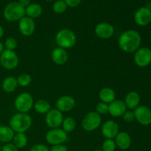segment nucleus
Returning a JSON list of instances; mask_svg holds the SVG:
<instances>
[{
  "mask_svg": "<svg viewBox=\"0 0 151 151\" xmlns=\"http://www.w3.org/2000/svg\"><path fill=\"white\" fill-rule=\"evenodd\" d=\"M142 37L139 32L134 29H128L119 35L118 45L121 50L127 53L135 52L140 47Z\"/></svg>",
  "mask_w": 151,
  "mask_h": 151,
  "instance_id": "1",
  "label": "nucleus"
},
{
  "mask_svg": "<svg viewBox=\"0 0 151 151\" xmlns=\"http://www.w3.org/2000/svg\"><path fill=\"white\" fill-rule=\"evenodd\" d=\"M32 119L27 113H18L15 114L10 119L9 126L15 132L25 133L32 126Z\"/></svg>",
  "mask_w": 151,
  "mask_h": 151,
  "instance_id": "2",
  "label": "nucleus"
},
{
  "mask_svg": "<svg viewBox=\"0 0 151 151\" xmlns=\"http://www.w3.org/2000/svg\"><path fill=\"white\" fill-rule=\"evenodd\" d=\"M77 38L75 32L70 29L63 28L60 29L55 35V42L58 47L68 50L72 49L76 44Z\"/></svg>",
  "mask_w": 151,
  "mask_h": 151,
  "instance_id": "3",
  "label": "nucleus"
},
{
  "mask_svg": "<svg viewBox=\"0 0 151 151\" xmlns=\"http://www.w3.org/2000/svg\"><path fill=\"white\" fill-rule=\"evenodd\" d=\"M3 16L4 19L9 22H19L25 16V8L19 2L13 1L5 6Z\"/></svg>",
  "mask_w": 151,
  "mask_h": 151,
  "instance_id": "4",
  "label": "nucleus"
},
{
  "mask_svg": "<svg viewBox=\"0 0 151 151\" xmlns=\"http://www.w3.org/2000/svg\"><path fill=\"white\" fill-rule=\"evenodd\" d=\"M33 97L28 92L21 93L14 100L15 109L20 113H28L33 107Z\"/></svg>",
  "mask_w": 151,
  "mask_h": 151,
  "instance_id": "5",
  "label": "nucleus"
},
{
  "mask_svg": "<svg viewBox=\"0 0 151 151\" xmlns=\"http://www.w3.org/2000/svg\"><path fill=\"white\" fill-rule=\"evenodd\" d=\"M102 123L101 115L96 111H90L84 116L82 120V128L87 132H91L100 127Z\"/></svg>",
  "mask_w": 151,
  "mask_h": 151,
  "instance_id": "6",
  "label": "nucleus"
},
{
  "mask_svg": "<svg viewBox=\"0 0 151 151\" xmlns=\"http://www.w3.org/2000/svg\"><path fill=\"white\" fill-rule=\"evenodd\" d=\"M19 56L13 50H4L0 55V64L7 70L16 69L19 65Z\"/></svg>",
  "mask_w": 151,
  "mask_h": 151,
  "instance_id": "7",
  "label": "nucleus"
},
{
  "mask_svg": "<svg viewBox=\"0 0 151 151\" xmlns=\"http://www.w3.org/2000/svg\"><path fill=\"white\" fill-rule=\"evenodd\" d=\"M46 141L51 145L63 144L68 139L67 133L62 128H52L47 131L45 136Z\"/></svg>",
  "mask_w": 151,
  "mask_h": 151,
  "instance_id": "8",
  "label": "nucleus"
},
{
  "mask_svg": "<svg viewBox=\"0 0 151 151\" xmlns=\"http://www.w3.org/2000/svg\"><path fill=\"white\" fill-rule=\"evenodd\" d=\"M134 60L139 67H147L151 63V50L148 47H139L134 52Z\"/></svg>",
  "mask_w": 151,
  "mask_h": 151,
  "instance_id": "9",
  "label": "nucleus"
},
{
  "mask_svg": "<svg viewBox=\"0 0 151 151\" xmlns=\"http://www.w3.org/2000/svg\"><path fill=\"white\" fill-rule=\"evenodd\" d=\"M135 119L142 125L147 126L151 124V109L147 106L139 105L134 110Z\"/></svg>",
  "mask_w": 151,
  "mask_h": 151,
  "instance_id": "10",
  "label": "nucleus"
},
{
  "mask_svg": "<svg viewBox=\"0 0 151 151\" xmlns=\"http://www.w3.org/2000/svg\"><path fill=\"white\" fill-rule=\"evenodd\" d=\"M63 120V114L57 109H51L46 114L45 122L50 128H58L62 125Z\"/></svg>",
  "mask_w": 151,
  "mask_h": 151,
  "instance_id": "11",
  "label": "nucleus"
},
{
  "mask_svg": "<svg viewBox=\"0 0 151 151\" xmlns=\"http://www.w3.org/2000/svg\"><path fill=\"white\" fill-rule=\"evenodd\" d=\"M96 36L101 39H108L111 38L114 34V27L108 22H100L94 28Z\"/></svg>",
  "mask_w": 151,
  "mask_h": 151,
  "instance_id": "12",
  "label": "nucleus"
},
{
  "mask_svg": "<svg viewBox=\"0 0 151 151\" xmlns=\"http://www.w3.org/2000/svg\"><path fill=\"white\" fill-rule=\"evenodd\" d=\"M134 22L140 27H145L151 22V10L147 7H142L134 14Z\"/></svg>",
  "mask_w": 151,
  "mask_h": 151,
  "instance_id": "13",
  "label": "nucleus"
},
{
  "mask_svg": "<svg viewBox=\"0 0 151 151\" xmlns=\"http://www.w3.org/2000/svg\"><path fill=\"white\" fill-rule=\"evenodd\" d=\"M19 29L20 33L24 36H31L35 29L34 19L27 16H24L19 22Z\"/></svg>",
  "mask_w": 151,
  "mask_h": 151,
  "instance_id": "14",
  "label": "nucleus"
},
{
  "mask_svg": "<svg viewBox=\"0 0 151 151\" xmlns=\"http://www.w3.org/2000/svg\"><path fill=\"white\" fill-rule=\"evenodd\" d=\"M76 102L74 97L69 95H63L59 97L55 103L56 109L62 113L69 112L75 108Z\"/></svg>",
  "mask_w": 151,
  "mask_h": 151,
  "instance_id": "15",
  "label": "nucleus"
},
{
  "mask_svg": "<svg viewBox=\"0 0 151 151\" xmlns=\"http://www.w3.org/2000/svg\"><path fill=\"white\" fill-rule=\"evenodd\" d=\"M119 132V125L114 120H108L103 124L101 128L102 135L106 139H114Z\"/></svg>",
  "mask_w": 151,
  "mask_h": 151,
  "instance_id": "16",
  "label": "nucleus"
},
{
  "mask_svg": "<svg viewBox=\"0 0 151 151\" xmlns=\"http://www.w3.org/2000/svg\"><path fill=\"white\" fill-rule=\"evenodd\" d=\"M125 103L122 100H114L109 104V114L114 117H120L127 111Z\"/></svg>",
  "mask_w": 151,
  "mask_h": 151,
  "instance_id": "17",
  "label": "nucleus"
},
{
  "mask_svg": "<svg viewBox=\"0 0 151 151\" xmlns=\"http://www.w3.org/2000/svg\"><path fill=\"white\" fill-rule=\"evenodd\" d=\"M51 58L54 63L58 65V66H62L67 62L68 58H69V54H68L66 50L58 47L55 48L52 52Z\"/></svg>",
  "mask_w": 151,
  "mask_h": 151,
  "instance_id": "18",
  "label": "nucleus"
},
{
  "mask_svg": "<svg viewBox=\"0 0 151 151\" xmlns=\"http://www.w3.org/2000/svg\"><path fill=\"white\" fill-rule=\"evenodd\" d=\"M114 142L116 143V147L121 150H127L131 147V138L129 134L125 131L119 132L117 135L115 137Z\"/></svg>",
  "mask_w": 151,
  "mask_h": 151,
  "instance_id": "19",
  "label": "nucleus"
},
{
  "mask_svg": "<svg viewBox=\"0 0 151 151\" xmlns=\"http://www.w3.org/2000/svg\"><path fill=\"white\" fill-rule=\"evenodd\" d=\"M140 100H141V97H140L139 94L137 91H132L126 94L124 102H125L127 109L133 111L139 106Z\"/></svg>",
  "mask_w": 151,
  "mask_h": 151,
  "instance_id": "20",
  "label": "nucleus"
},
{
  "mask_svg": "<svg viewBox=\"0 0 151 151\" xmlns=\"http://www.w3.org/2000/svg\"><path fill=\"white\" fill-rule=\"evenodd\" d=\"M98 96L100 102H103L106 104H110L111 102L116 100V93L114 90L109 87H105L102 88L99 92Z\"/></svg>",
  "mask_w": 151,
  "mask_h": 151,
  "instance_id": "21",
  "label": "nucleus"
},
{
  "mask_svg": "<svg viewBox=\"0 0 151 151\" xmlns=\"http://www.w3.org/2000/svg\"><path fill=\"white\" fill-rule=\"evenodd\" d=\"M43 13V8L39 4L30 3L27 7H25V15L27 17L34 19L38 18Z\"/></svg>",
  "mask_w": 151,
  "mask_h": 151,
  "instance_id": "22",
  "label": "nucleus"
},
{
  "mask_svg": "<svg viewBox=\"0 0 151 151\" xmlns=\"http://www.w3.org/2000/svg\"><path fill=\"white\" fill-rule=\"evenodd\" d=\"M18 86L17 80L15 77L9 76L4 78L1 83V88L6 93L13 92Z\"/></svg>",
  "mask_w": 151,
  "mask_h": 151,
  "instance_id": "23",
  "label": "nucleus"
},
{
  "mask_svg": "<svg viewBox=\"0 0 151 151\" xmlns=\"http://www.w3.org/2000/svg\"><path fill=\"white\" fill-rule=\"evenodd\" d=\"M15 132L10 126L1 125L0 126V143H9L13 141Z\"/></svg>",
  "mask_w": 151,
  "mask_h": 151,
  "instance_id": "24",
  "label": "nucleus"
},
{
  "mask_svg": "<svg viewBox=\"0 0 151 151\" xmlns=\"http://www.w3.org/2000/svg\"><path fill=\"white\" fill-rule=\"evenodd\" d=\"M33 108L35 111L40 114H46L51 110V105L44 99H40L35 102Z\"/></svg>",
  "mask_w": 151,
  "mask_h": 151,
  "instance_id": "25",
  "label": "nucleus"
},
{
  "mask_svg": "<svg viewBox=\"0 0 151 151\" xmlns=\"http://www.w3.org/2000/svg\"><path fill=\"white\" fill-rule=\"evenodd\" d=\"M13 142L14 145L18 149H21L26 147L28 142V139L25 133H17V134H15Z\"/></svg>",
  "mask_w": 151,
  "mask_h": 151,
  "instance_id": "26",
  "label": "nucleus"
},
{
  "mask_svg": "<svg viewBox=\"0 0 151 151\" xmlns=\"http://www.w3.org/2000/svg\"><path fill=\"white\" fill-rule=\"evenodd\" d=\"M62 129L66 133H71L75 130L76 127V120L72 116H66L63 118L62 122Z\"/></svg>",
  "mask_w": 151,
  "mask_h": 151,
  "instance_id": "27",
  "label": "nucleus"
},
{
  "mask_svg": "<svg viewBox=\"0 0 151 151\" xmlns=\"http://www.w3.org/2000/svg\"><path fill=\"white\" fill-rule=\"evenodd\" d=\"M18 86H20L22 87H27L32 83V78L28 74H22L19 75L17 78Z\"/></svg>",
  "mask_w": 151,
  "mask_h": 151,
  "instance_id": "28",
  "label": "nucleus"
},
{
  "mask_svg": "<svg viewBox=\"0 0 151 151\" xmlns=\"http://www.w3.org/2000/svg\"><path fill=\"white\" fill-rule=\"evenodd\" d=\"M66 9H67V5H66L64 0H58L52 5L53 11L58 14L64 13Z\"/></svg>",
  "mask_w": 151,
  "mask_h": 151,
  "instance_id": "29",
  "label": "nucleus"
},
{
  "mask_svg": "<svg viewBox=\"0 0 151 151\" xmlns=\"http://www.w3.org/2000/svg\"><path fill=\"white\" fill-rule=\"evenodd\" d=\"M116 143L112 139H106L102 145L103 151H115L116 150Z\"/></svg>",
  "mask_w": 151,
  "mask_h": 151,
  "instance_id": "30",
  "label": "nucleus"
},
{
  "mask_svg": "<svg viewBox=\"0 0 151 151\" xmlns=\"http://www.w3.org/2000/svg\"><path fill=\"white\" fill-rule=\"evenodd\" d=\"M17 44L18 43L16 38H13V37H10V38H7L4 41V47H5V50L14 51L16 47H17Z\"/></svg>",
  "mask_w": 151,
  "mask_h": 151,
  "instance_id": "31",
  "label": "nucleus"
},
{
  "mask_svg": "<svg viewBox=\"0 0 151 151\" xmlns=\"http://www.w3.org/2000/svg\"><path fill=\"white\" fill-rule=\"evenodd\" d=\"M95 111L98 113L100 115L106 114L109 113V104L100 102L96 105Z\"/></svg>",
  "mask_w": 151,
  "mask_h": 151,
  "instance_id": "32",
  "label": "nucleus"
},
{
  "mask_svg": "<svg viewBox=\"0 0 151 151\" xmlns=\"http://www.w3.org/2000/svg\"><path fill=\"white\" fill-rule=\"evenodd\" d=\"M122 116L123 120L125 121V122H128V123L132 122L135 119L134 111H131V110H127L123 114V115H122Z\"/></svg>",
  "mask_w": 151,
  "mask_h": 151,
  "instance_id": "33",
  "label": "nucleus"
},
{
  "mask_svg": "<svg viewBox=\"0 0 151 151\" xmlns=\"http://www.w3.org/2000/svg\"><path fill=\"white\" fill-rule=\"evenodd\" d=\"M1 151H19V149L14 145L13 143H6L1 147Z\"/></svg>",
  "mask_w": 151,
  "mask_h": 151,
  "instance_id": "34",
  "label": "nucleus"
},
{
  "mask_svg": "<svg viewBox=\"0 0 151 151\" xmlns=\"http://www.w3.org/2000/svg\"><path fill=\"white\" fill-rule=\"evenodd\" d=\"M30 151H50L48 147L43 144H36L32 147Z\"/></svg>",
  "mask_w": 151,
  "mask_h": 151,
  "instance_id": "35",
  "label": "nucleus"
},
{
  "mask_svg": "<svg viewBox=\"0 0 151 151\" xmlns=\"http://www.w3.org/2000/svg\"><path fill=\"white\" fill-rule=\"evenodd\" d=\"M82 0H64L67 7H76L81 3Z\"/></svg>",
  "mask_w": 151,
  "mask_h": 151,
  "instance_id": "36",
  "label": "nucleus"
},
{
  "mask_svg": "<svg viewBox=\"0 0 151 151\" xmlns=\"http://www.w3.org/2000/svg\"><path fill=\"white\" fill-rule=\"evenodd\" d=\"M50 151H68L67 147L64 145H53Z\"/></svg>",
  "mask_w": 151,
  "mask_h": 151,
  "instance_id": "37",
  "label": "nucleus"
},
{
  "mask_svg": "<svg viewBox=\"0 0 151 151\" xmlns=\"http://www.w3.org/2000/svg\"><path fill=\"white\" fill-rule=\"evenodd\" d=\"M19 3L25 8L30 4V0H19Z\"/></svg>",
  "mask_w": 151,
  "mask_h": 151,
  "instance_id": "38",
  "label": "nucleus"
},
{
  "mask_svg": "<svg viewBox=\"0 0 151 151\" xmlns=\"http://www.w3.org/2000/svg\"><path fill=\"white\" fill-rule=\"evenodd\" d=\"M4 29H3L2 27L0 25V38H1V37H3V35H4Z\"/></svg>",
  "mask_w": 151,
  "mask_h": 151,
  "instance_id": "39",
  "label": "nucleus"
},
{
  "mask_svg": "<svg viewBox=\"0 0 151 151\" xmlns=\"http://www.w3.org/2000/svg\"><path fill=\"white\" fill-rule=\"evenodd\" d=\"M4 44H3L1 42H0V55H1V52H2L4 51Z\"/></svg>",
  "mask_w": 151,
  "mask_h": 151,
  "instance_id": "40",
  "label": "nucleus"
},
{
  "mask_svg": "<svg viewBox=\"0 0 151 151\" xmlns=\"http://www.w3.org/2000/svg\"><path fill=\"white\" fill-rule=\"evenodd\" d=\"M46 1H52V0H45Z\"/></svg>",
  "mask_w": 151,
  "mask_h": 151,
  "instance_id": "41",
  "label": "nucleus"
},
{
  "mask_svg": "<svg viewBox=\"0 0 151 151\" xmlns=\"http://www.w3.org/2000/svg\"><path fill=\"white\" fill-rule=\"evenodd\" d=\"M94 151H103L102 150H94Z\"/></svg>",
  "mask_w": 151,
  "mask_h": 151,
  "instance_id": "42",
  "label": "nucleus"
},
{
  "mask_svg": "<svg viewBox=\"0 0 151 151\" xmlns=\"http://www.w3.org/2000/svg\"><path fill=\"white\" fill-rule=\"evenodd\" d=\"M1 150V144H0V151Z\"/></svg>",
  "mask_w": 151,
  "mask_h": 151,
  "instance_id": "43",
  "label": "nucleus"
}]
</instances>
